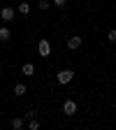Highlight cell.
<instances>
[{"label":"cell","instance_id":"1","mask_svg":"<svg viewBox=\"0 0 116 130\" xmlns=\"http://www.w3.org/2000/svg\"><path fill=\"white\" fill-rule=\"evenodd\" d=\"M72 79H74V70H60V72L56 74V81H58L60 86H68Z\"/></svg>","mask_w":116,"mask_h":130},{"label":"cell","instance_id":"2","mask_svg":"<svg viewBox=\"0 0 116 130\" xmlns=\"http://www.w3.org/2000/svg\"><path fill=\"white\" fill-rule=\"evenodd\" d=\"M37 54L42 58H49V56H51V42H49V40H40L37 42Z\"/></svg>","mask_w":116,"mask_h":130},{"label":"cell","instance_id":"3","mask_svg":"<svg viewBox=\"0 0 116 130\" xmlns=\"http://www.w3.org/2000/svg\"><path fill=\"white\" fill-rule=\"evenodd\" d=\"M63 114H65V116H74V114H77V102L68 98V100L63 102Z\"/></svg>","mask_w":116,"mask_h":130},{"label":"cell","instance_id":"4","mask_svg":"<svg viewBox=\"0 0 116 130\" xmlns=\"http://www.w3.org/2000/svg\"><path fill=\"white\" fill-rule=\"evenodd\" d=\"M81 44H84V40H81L79 35H72V37L68 40V49H70V51H77Z\"/></svg>","mask_w":116,"mask_h":130},{"label":"cell","instance_id":"5","mask_svg":"<svg viewBox=\"0 0 116 130\" xmlns=\"http://www.w3.org/2000/svg\"><path fill=\"white\" fill-rule=\"evenodd\" d=\"M0 19L3 21H14V7H3V12H0Z\"/></svg>","mask_w":116,"mask_h":130},{"label":"cell","instance_id":"6","mask_svg":"<svg viewBox=\"0 0 116 130\" xmlns=\"http://www.w3.org/2000/svg\"><path fill=\"white\" fill-rule=\"evenodd\" d=\"M21 74H23V77H32V74H35V65H32V63H23Z\"/></svg>","mask_w":116,"mask_h":130},{"label":"cell","instance_id":"7","mask_svg":"<svg viewBox=\"0 0 116 130\" xmlns=\"http://www.w3.org/2000/svg\"><path fill=\"white\" fill-rule=\"evenodd\" d=\"M9 37H12V30L7 26H0V42H9Z\"/></svg>","mask_w":116,"mask_h":130},{"label":"cell","instance_id":"8","mask_svg":"<svg viewBox=\"0 0 116 130\" xmlns=\"http://www.w3.org/2000/svg\"><path fill=\"white\" fill-rule=\"evenodd\" d=\"M26 84H21V81H16V84H14V95H26Z\"/></svg>","mask_w":116,"mask_h":130},{"label":"cell","instance_id":"9","mask_svg":"<svg viewBox=\"0 0 116 130\" xmlns=\"http://www.w3.org/2000/svg\"><path fill=\"white\" fill-rule=\"evenodd\" d=\"M28 128H30V130H40V121H37L35 116H30V119H28Z\"/></svg>","mask_w":116,"mask_h":130},{"label":"cell","instance_id":"10","mask_svg":"<svg viewBox=\"0 0 116 130\" xmlns=\"http://www.w3.org/2000/svg\"><path fill=\"white\" fill-rule=\"evenodd\" d=\"M9 125H12L14 130H21V128H23V119H12V123H9Z\"/></svg>","mask_w":116,"mask_h":130},{"label":"cell","instance_id":"11","mask_svg":"<svg viewBox=\"0 0 116 130\" xmlns=\"http://www.w3.org/2000/svg\"><path fill=\"white\" fill-rule=\"evenodd\" d=\"M37 7H40L42 12H46L49 7H51V0H40V3H37Z\"/></svg>","mask_w":116,"mask_h":130},{"label":"cell","instance_id":"12","mask_svg":"<svg viewBox=\"0 0 116 130\" xmlns=\"http://www.w3.org/2000/svg\"><path fill=\"white\" fill-rule=\"evenodd\" d=\"M19 12L21 14H28L30 12V3H19Z\"/></svg>","mask_w":116,"mask_h":130},{"label":"cell","instance_id":"13","mask_svg":"<svg viewBox=\"0 0 116 130\" xmlns=\"http://www.w3.org/2000/svg\"><path fill=\"white\" fill-rule=\"evenodd\" d=\"M107 40H109L111 44L116 42V30H109V32H107Z\"/></svg>","mask_w":116,"mask_h":130},{"label":"cell","instance_id":"14","mask_svg":"<svg viewBox=\"0 0 116 130\" xmlns=\"http://www.w3.org/2000/svg\"><path fill=\"white\" fill-rule=\"evenodd\" d=\"M51 5H56V7H65V5H68V0H51Z\"/></svg>","mask_w":116,"mask_h":130},{"label":"cell","instance_id":"15","mask_svg":"<svg viewBox=\"0 0 116 130\" xmlns=\"http://www.w3.org/2000/svg\"><path fill=\"white\" fill-rule=\"evenodd\" d=\"M0 77H3V72H0Z\"/></svg>","mask_w":116,"mask_h":130}]
</instances>
